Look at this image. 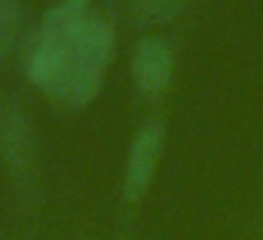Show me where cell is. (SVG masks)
I'll return each instance as SVG.
<instances>
[{
	"instance_id": "cell-1",
	"label": "cell",
	"mask_w": 263,
	"mask_h": 240,
	"mask_svg": "<svg viewBox=\"0 0 263 240\" xmlns=\"http://www.w3.org/2000/svg\"><path fill=\"white\" fill-rule=\"evenodd\" d=\"M0 158L12 172L14 184L23 192H31L37 170V150L31 119L17 99L0 102Z\"/></svg>"
},
{
	"instance_id": "cell-2",
	"label": "cell",
	"mask_w": 263,
	"mask_h": 240,
	"mask_svg": "<svg viewBox=\"0 0 263 240\" xmlns=\"http://www.w3.org/2000/svg\"><path fill=\"white\" fill-rule=\"evenodd\" d=\"M161 150H164V125L153 119L139 127V133L130 142V150H127L125 175H122V195L130 204L142 201L144 192L150 189L161 161Z\"/></svg>"
},
{
	"instance_id": "cell-3",
	"label": "cell",
	"mask_w": 263,
	"mask_h": 240,
	"mask_svg": "<svg viewBox=\"0 0 263 240\" xmlns=\"http://www.w3.org/2000/svg\"><path fill=\"white\" fill-rule=\"evenodd\" d=\"M176 74V54L161 37H142L130 51V79L142 96H159Z\"/></svg>"
},
{
	"instance_id": "cell-4",
	"label": "cell",
	"mask_w": 263,
	"mask_h": 240,
	"mask_svg": "<svg viewBox=\"0 0 263 240\" xmlns=\"http://www.w3.org/2000/svg\"><path fill=\"white\" fill-rule=\"evenodd\" d=\"M71 63H74V54H71L68 40L46 34V31H37L34 43L29 48V57H26V76L43 93H48L54 99L57 88L63 85L65 74H68Z\"/></svg>"
},
{
	"instance_id": "cell-5",
	"label": "cell",
	"mask_w": 263,
	"mask_h": 240,
	"mask_svg": "<svg viewBox=\"0 0 263 240\" xmlns=\"http://www.w3.org/2000/svg\"><path fill=\"white\" fill-rule=\"evenodd\" d=\"M71 54H74L77 63L88 65V68H97V71H108L110 63H114V54H116V31L108 20L91 17L80 26L74 37H71Z\"/></svg>"
},
{
	"instance_id": "cell-6",
	"label": "cell",
	"mask_w": 263,
	"mask_h": 240,
	"mask_svg": "<svg viewBox=\"0 0 263 240\" xmlns=\"http://www.w3.org/2000/svg\"><path fill=\"white\" fill-rule=\"evenodd\" d=\"M102 71L97 68H88V65L82 63H71L68 74H65L63 85L57 88V93H54V102H60L63 108L68 110H82L88 108V105L97 99L99 88H102Z\"/></svg>"
},
{
	"instance_id": "cell-7",
	"label": "cell",
	"mask_w": 263,
	"mask_h": 240,
	"mask_svg": "<svg viewBox=\"0 0 263 240\" xmlns=\"http://www.w3.org/2000/svg\"><path fill=\"white\" fill-rule=\"evenodd\" d=\"M91 0H60L43 14V23L37 31H46V34L54 37H63L68 40L71 46V37L80 31V26L91 17Z\"/></svg>"
},
{
	"instance_id": "cell-8",
	"label": "cell",
	"mask_w": 263,
	"mask_h": 240,
	"mask_svg": "<svg viewBox=\"0 0 263 240\" xmlns=\"http://www.w3.org/2000/svg\"><path fill=\"white\" fill-rule=\"evenodd\" d=\"M190 0H130L127 12L136 26H161L176 20Z\"/></svg>"
},
{
	"instance_id": "cell-9",
	"label": "cell",
	"mask_w": 263,
	"mask_h": 240,
	"mask_svg": "<svg viewBox=\"0 0 263 240\" xmlns=\"http://www.w3.org/2000/svg\"><path fill=\"white\" fill-rule=\"evenodd\" d=\"M23 6L20 0H0V63H6L20 43Z\"/></svg>"
}]
</instances>
